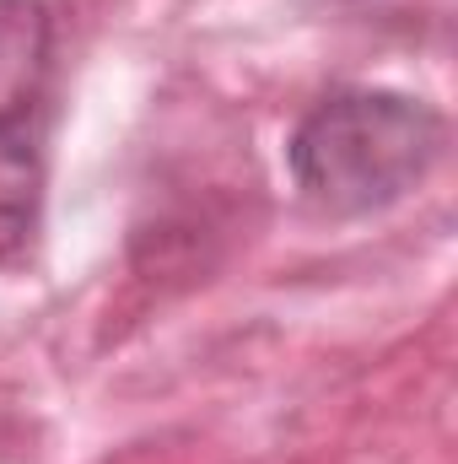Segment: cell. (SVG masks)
<instances>
[{
	"label": "cell",
	"mask_w": 458,
	"mask_h": 464,
	"mask_svg": "<svg viewBox=\"0 0 458 464\" xmlns=\"http://www.w3.org/2000/svg\"><path fill=\"white\" fill-rule=\"evenodd\" d=\"M437 157L443 114L383 87H350L313 103L286 146L291 184L319 217H367L405 200Z\"/></svg>",
	"instance_id": "6da1fadb"
},
{
	"label": "cell",
	"mask_w": 458,
	"mask_h": 464,
	"mask_svg": "<svg viewBox=\"0 0 458 464\" xmlns=\"http://www.w3.org/2000/svg\"><path fill=\"white\" fill-rule=\"evenodd\" d=\"M54 65V16L43 0H0V130L33 124Z\"/></svg>",
	"instance_id": "7a4b0ae2"
},
{
	"label": "cell",
	"mask_w": 458,
	"mask_h": 464,
	"mask_svg": "<svg viewBox=\"0 0 458 464\" xmlns=\"http://www.w3.org/2000/svg\"><path fill=\"white\" fill-rule=\"evenodd\" d=\"M43 217V151L33 124L0 130V265H16Z\"/></svg>",
	"instance_id": "3957f363"
}]
</instances>
